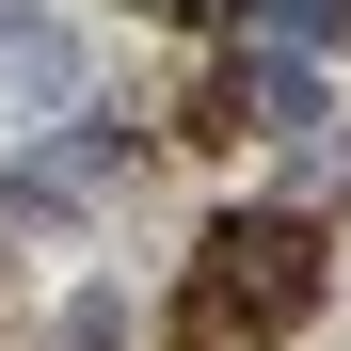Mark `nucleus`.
<instances>
[{
  "mask_svg": "<svg viewBox=\"0 0 351 351\" xmlns=\"http://www.w3.org/2000/svg\"><path fill=\"white\" fill-rule=\"evenodd\" d=\"M335 287L319 256V223L304 208H240V223H208V256H192V335H304V304Z\"/></svg>",
  "mask_w": 351,
  "mask_h": 351,
  "instance_id": "1",
  "label": "nucleus"
},
{
  "mask_svg": "<svg viewBox=\"0 0 351 351\" xmlns=\"http://www.w3.org/2000/svg\"><path fill=\"white\" fill-rule=\"evenodd\" d=\"M112 160H128V128H64V144H32L16 176H0V223H64V208H96Z\"/></svg>",
  "mask_w": 351,
  "mask_h": 351,
  "instance_id": "2",
  "label": "nucleus"
},
{
  "mask_svg": "<svg viewBox=\"0 0 351 351\" xmlns=\"http://www.w3.org/2000/svg\"><path fill=\"white\" fill-rule=\"evenodd\" d=\"M256 16H271V48H335V32H351V0H256Z\"/></svg>",
  "mask_w": 351,
  "mask_h": 351,
  "instance_id": "3",
  "label": "nucleus"
},
{
  "mask_svg": "<svg viewBox=\"0 0 351 351\" xmlns=\"http://www.w3.org/2000/svg\"><path fill=\"white\" fill-rule=\"evenodd\" d=\"M64 351H128V287H80V304H64Z\"/></svg>",
  "mask_w": 351,
  "mask_h": 351,
  "instance_id": "4",
  "label": "nucleus"
},
{
  "mask_svg": "<svg viewBox=\"0 0 351 351\" xmlns=\"http://www.w3.org/2000/svg\"><path fill=\"white\" fill-rule=\"evenodd\" d=\"M128 16H176V32H208V16H240V0H128Z\"/></svg>",
  "mask_w": 351,
  "mask_h": 351,
  "instance_id": "5",
  "label": "nucleus"
}]
</instances>
